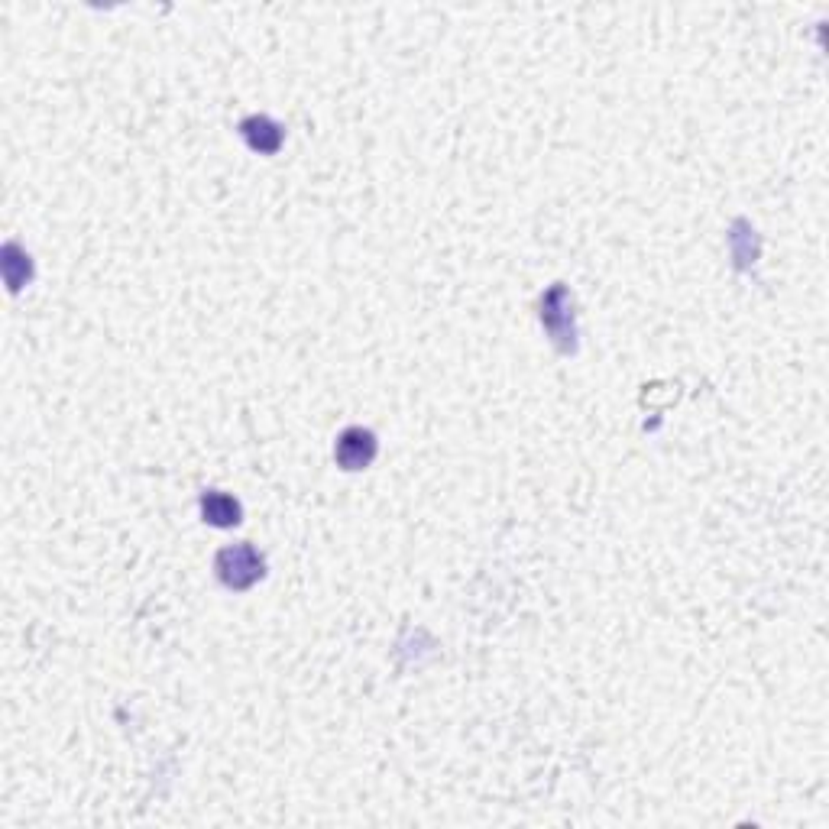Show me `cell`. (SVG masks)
<instances>
[{
  "label": "cell",
  "instance_id": "cell-1",
  "mask_svg": "<svg viewBox=\"0 0 829 829\" xmlns=\"http://www.w3.org/2000/svg\"><path fill=\"white\" fill-rule=\"evenodd\" d=\"M217 574L230 590H247L263 577V557L250 545H234L217 554Z\"/></svg>",
  "mask_w": 829,
  "mask_h": 829
},
{
  "label": "cell",
  "instance_id": "cell-2",
  "mask_svg": "<svg viewBox=\"0 0 829 829\" xmlns=\"http://www.w3.org/2000/svg\"><path fill=\"white\" fill-rule=\"evenodd\" d=\"M337 464L344 470H363L370 467V460L376 457V438L363 428H347L337 438Z\"/></svg>",
  "mask_w": 829,
  "mask_h": 829
},
{
  "label": "cell",
  "instance_id": "cell-3",
  "mask_svg": "<svg viewBox=\"0 0 829 829\" xmlns=\"http://www.w3.org/2000/svg\"><path fill=\"white\" fill-rule=\"evenodd\" d=\"M201 515H205V522L217 528H230L240 522V502L227 493H208L201 499Z\"/></svg>",
  "mask_w": 829,
  "mask_h": 829
},
{
  "label": "cell",
  "instance_id": "cell-4",
  "mask_svg": "<svg viewBox=\"0 0 829 829\" xmlns=\"http://www.w3.org/2000/svg\"><path fill=\"white\" fill-rule=\"evenodd\" d=\"M243 137H247V143L253 149H260V153H276L282 143V130L266 117H250L247 124H243Z\"/></svg>",
  "mask_w": 829,
  "mask_h": 829
}]
</instances>
